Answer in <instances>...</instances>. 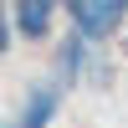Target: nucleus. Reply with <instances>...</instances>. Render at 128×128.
Returning <instances> with one entry per match:
<instances>
[{"instance_id": "2", "label": "nucleus", "mask_w": 128, "mask_h": 128, "mask_svg": "<svg viewBox=\"0 0 128 128\" xmlns=\"http://www.w3.org/2000/svg\"><path fill=\"white\" fill-rule=\"evenodd\" d=\"M51 113H56V82H41V87H31L26 113H20V123H16V128H46V123H51Z\"/></svg>"}, {"instance_id": "4", "label": "nucleus", "mask_w": 128, "mask_h": 128, "mask_svg": "<svg viewBox=\"0 0 128 128\" xmlns=\"http://www.w3.org/2000/svg\"><path fill=\"white\" fill-rule=\"evenodd\" d=\"M82 72H87V46H82V36H72V41H62V77L77 82Z\"/></svg>"}, {"instance_id": "3", "label": "nucleus", "mask_w": 128, "mask_h": 128, "mask_svg": "<svg viewBox=\"0 0 128 128\" xmlns=\"http://www.w3.org/2000/svg\"><path fill=\"white\" fill-rule=\"evenodd\" d=\"M51 5H56V0H16V26H20V36H31V41L46 36V26H51Z\"/></svg>"}, {"instance_id": "5", "label": "nucleus", "mask_w": 128, "mask_h": 128, "mask_svg": "<svg viewBox=\"0 0 128 128\" xmlns=\"http://www.w3.org/2000/svg\"><path fill=\"white\" fill-rule=\"evenodd\" d=\"M5 46H10V16H5V0H0V56H5Z\"/></svg>"}, {"instance_id": "1", "label": "nucleus", "mask_w": 128, "mask_h": 128, "mask_svg": "<svg viewBox=\"0 0 128 128\" xmlns=\"http://www.w3.org/2000/svg\"><path fill=\"white\" fill-rule=\"evenodd\" d=\"M67 16H72L82 41H102V36H113L123 26L128 0H67Z\"/></svg>"}]
</instances>
